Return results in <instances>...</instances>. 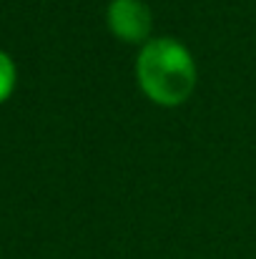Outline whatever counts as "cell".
Segmentation results:
<instances>
[{
	"mask_svg": "<svg viewBox=\"0 0 256 259\" xmlns=\"http://www.w3.org/2000/svg\"><path fill=\"white\" fill-rule=\"evenodd\" d=\"M106 23L113 38L123 43H148L153 30V13L143 0H111L106 10Z\"/></svg>",
	"mask_w": 256,
	"mask_h": 259,
	"instance_id": "obj_2",
	"label": "cell"
},
{
	"mask_svg": "<svg viewBox=\"0 0 256 259\" xmlns=\"http://www.w3.org/2000/svg\"><path fill=\"white\" fill-rule=\"evenodd\" d=\"M136 81L143 96L164 108L186 103L198 83V71L191 51L169 35L151 38L136 58Z\"/></svg>",
	"mask_w": 256,
	"mask_h": 259,
	"instance_id": "obj_1",
	"label": "cell"
},
{
	"mask_svg": "<svg viewBox=\"0 0 256 259\" xmlns=\"http://www.w3.org/2000/svg\"><path fill=\"white\" fill-rule=\"evenodd\" d=\"M13 88H15V66L10 56L0 51V103L10 98Z\"/></svg>",
	"mask_w": 256,
	"mask_h": 259,
	"instance_id": "obj_3",
	"label": "cell"
}]
</instances>
